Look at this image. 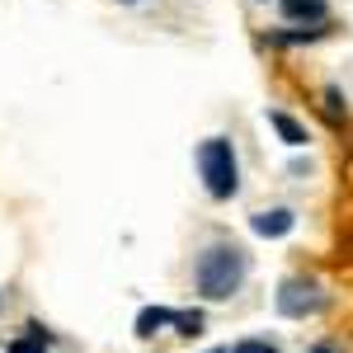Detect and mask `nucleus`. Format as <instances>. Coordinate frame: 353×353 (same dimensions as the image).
I'll return each instance as SVG.
<instances>
[{
    "instance_id": "6e6552de",
    "label": "nucleus",
    "mask_w": 353,
    "mask_h": 353,
    "mask_svg": "<svg viewBox=\"0 0 353 353\" xmlns=\"http://www.w3.org/2000/svg\"><path fill=\"white\" fill-rule=\"evenodd\" d=\"M269 123L278 128V137H283L288 146H306V132H301V128L292 123V118H288V113H269Z\"/></svg>"
},
{
    "instance_id": "7ed1b4c3",
    "label": "nucleus",
    "mask_w": 353,
    "mask_h": 353,
    "mask_svg": "<svg viewBox=\"0 0 353 353\" xmlns=\"http://www.w3.org/2000/svg\"><path fill=\"white\" fill-rule=\"evenodd\" d=\"M325 306V292H321V283H311V278H288L283 288H278V311L288 316V321H306V316H316Z\"/></svg>"
},
{
    "instance_id": "f03ea898",
    "label": "nucleus",
    "mask_w": 353,
    "mask_h": 353,
    "mask_svg": "<svg viewBox=\"0 0 353 353\" xmlns=\"http://www.w3.org/2000/svg\"><path fill=\"white\" fill-rule=\"evenodd\" d=\"M198 170H203V184L212 198H231L241 189V165H236V146L226 137H208L198 146Z\"/></svg>"
},
{
    "instance_id": "20e7f679",
    "label": "nucleus",
    "mask_w": 353,
    "mask_h": 353,
    "mask_svg": "<svg viewBox=\"0 0 353 353\" xmlns=\"http://www.w3.org/2000/svg\"><path fill=\"white\" fill-rule=\"evenodd\" d=\"M292 226H297V217H292L288 208H269V212H254V217H250V231H254V236H269V241L288 236Z\"/></svg>"
},
{
    "instance_id": "9b49d317",
    "label": "nucleus",
    "mask_w": 353,
    "mask_h": 353,
    "mask_svg": "<svg viewBox=\"0 0 353 353\" xmlns=\"http://www.w3.org/2000/svg\"><path fill=\"white\" fill-rule=\"evenodd\" d=\"M311 353H334V344H316V349H311Z\"/></svg>"
},
{
    "instance_id": "39448f33",
    "label": "nucleus",
    "mask_w": 353,
    "mask_h": 353,
    "mask_svg": "<svg viewBox=\"0 0 353 353\" xmlns=\"http://www.w3.org/2000/svg\"><path fill=\"white\" fill-rule=\"evenodd\" d=\"M174 316H179V311H165V306H146V311L137 316V334H141V339H151V334H156L161 325H174Z\"/></svg>"
},
{
    "instance_id": "423d86ee",
    "label": "nucleus",
    "mask_w": 353,
    "mask_h": 353,
    "mask_svg": "<svg viewBox=\"0 0 353 353\" xmlns=\"http://www.w3.org/2000/svg\"><path fill=\"white\" fill-rule=\"evenodd\" d=\"M283 14H288V19H311V24H321V19H325V0H283Z\"/></svg>"
},
{
    "instance_id": "f257e3e1",
    "label": "nucleus",
    "mask_w": 353,
    "mask_h": 353,
    "mask_svg": "<svg viewBox=\"0 0 353 353\" xmlns=\"http://www.w3.org/2000/svg\"><path fill=\"white\" fill-rule=\"evenodd\" d=\"M245 273H250V254H245L236 241H212L198 264H193V288L208 301H226L231 292H241Z\"/></svg>"
},
{
    "instance_id": "0eeeda50",
    "label": "nucleus",
    "mask_w": 353,
    "mask_h": 353,
    "mask_svg": "<svg viewBox=\"0 0 353 353\" xmlns=\"http://www.w3.org/2000/svg\"><path fill=\"white\" fill-rule=\"evenodd\" d=\"M28 334L24 339H10V349L5 353H48V334H43V325H24Z\"/></svg>"
},
{
    "instance_id": "9d476101",
    "label": "nucleus",
    "mask_w": 353,
    "mask_h": 353,
    "mask_svg": "<svg viewBox=\"0 0 353 353\" xmlns=\"http://www.w3.org/2000/svg\"><path fill=\"white\" fill-rule=\"evenodd\" d=\"M231 353H278V349H273L269 339H241V344H236Z\"/></svg>"
},
{
    "instance_id": "1a4fd4ad",
    "label": "nucleus",
    "mask_w": 353,
    "mask_h": 353,
    "mask_svg": "<svg viewBox=\"0 0 353 353\" xmlns=\"http://www.w3.org/2000/svg\"><path fill=\"white\" fill-rule=\"evenodd\" d=\"M174 325H179V334H203V316H198V311H179V316H174Z\"/></svg>"
},
{
    "instance_id": "f8f14e48",
    "label": "nucleus",
    "mask_w": 353,
    "mask_h": 353,
    "mask_svg": "<svg viewBox=\"0 0 353 353\" xmlns=\"http://www.w3.org/2000/svg\"><path fill=\"white\" fill-rule=\"evenodd\" d=\"M217 353H226V349H217Z\"/></svg>"
}]
</instances>
